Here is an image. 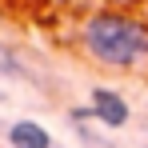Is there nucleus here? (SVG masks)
I'll return each mask as SVG.
<instances>
[{
	"label": "nucleus",
	"mask_w": 148,
	"mask_h": 148,
	"mask_svg": "<svg viewBox=\"0 0 148 148\" xmlns=\"http://www.w3.org/2000/svg\"><path fill=\"white\" fill-rule=\"evenodd\" d=\"M80 44L88 56L112 68H132L148 56V28L124 12H96L80 28Z\"/></svg>",
	"instance_id": "nucleus-1"
},
{
	"label": "nucleus",
	"mask_w": 148,
	"mask_h": 148,
	"mask_svg": "<svg viewBox=\"0 0 148 148\" xmlns=\"http://www.w3.org/2000/svg\"><path fill=\"white\" fill-rule=\"evenodd\" d=\"M92 116H100V124H108V128H124L128 124V104L112 88H92Z\"/></svg>",
	"instance_id": "nucleus-2"
},
{
	"label": "nucleus",
	"mask_w": 148,
	"mask_h": 148,
	"mask_svg": "<svg viewBox=\"0 0 148 148\" xmlns=\"http://www.w3.org/2000/svg\"><path fill=\"white\" fill-rule=\"evenodd\" d=\"M8 144L12 148H52V136L36 120H16L8 128Z\"/></svg>",
	"instance_id": "nucleus-3"
},
{
	"label": "nucleus",
	"mask_w": 148,
	"mask_h": 148,
	"mask_svg": "<svg viewBox=\"0 0 148 148\" xmlns=\"http://www.w3.org/2000/svg\"><path fill=\"white\" fill-rule=\"evenodd\" d=\"M0 64H4V72H8V76H28L24 68H20V60H16L8 48H0Z\"/></svg>",
	"instance_id": "nucleus-4"
}]
</instances>
